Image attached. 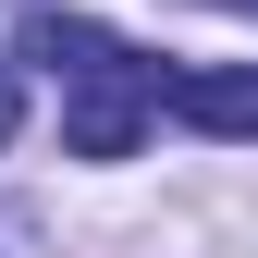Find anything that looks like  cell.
<instances>
[{"label": "cell", "mask_w": 258, "mask_h": 258, "mask_svg": "<svg viewBox=\"0 0 258 258\" xmlns=\"http://www.w3.org/2000/svg\"><path fill=\"white\" fill-rule=\"evenodd\" d=\"M25 49L61 74V136H74V160H136L148 111H160V61H136L111 25H86V13H37Z\"/></svg>", "instance_id": "obj_1"}, {"label": "cell", "mask_w": 258, "mask_h": 258, "mask_svg": "<svg viewBox=\"0 0 258 258\" xmlns=\"http://www.w3.org/2000/svg\"><path fill=\"white\" fill-rule=\"evenodd\" d=\"M160 111L197 123V136H258V61H172Z\"/></svg>", "instance_id": "obj_2"}, {"label": "cell", "mask_w": 258, "mask_h": 258, "mask_svg": "<svg viewBox=\"0 0 258 258\" xmlns=\"http://www.w3.org/2000/svg\"><path fill=\"white\" fill-rule=\"evenodd\" d=\"M13 123H25V74L0 61V148H13Z\"/></svg>", "instance_id": "obj_3"}, {"label": "cell", "mask_w": 258, "mask_h": 258, "mask_svg": "<svg viewBox=\"0 0 258 258\" xmlns=\"http://www.w3.org/2000/svg\"><path fill=\"white\" fill-rule=\"evenodd\" d=\"M246 13H258V0H246Z\"/></svg>", "instance_id": "obj_4"}]
</instances>
